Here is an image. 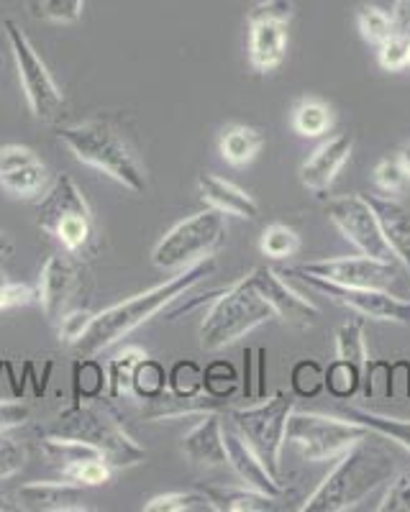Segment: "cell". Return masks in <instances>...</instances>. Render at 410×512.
I'll list each match as a JSON object with an SVG mask.
<instances>
[{"mask_svg": "<svg viewBox=\"0 0 410 512\" xmlns=\"http://www.w3.org/2000/svg\"><path fill=\"white\" fill-rule=\"evenodd\" d=\"M213 272H216V259H205V262L182 269L180 274L170 277L162 285L152 287V290L129 297V300H121V303L111 305L103 313H95L88 331L82 333L80 341L72 349H75V354L80 359H93L100 351L111 349L118 341H123L141 323H147L149 318H154L159 310H164L170 303L180 300L185 292L193 290L198 282H203L205 277H211Z\"/></svg>", "mask_w": 410, "mask_h": 512, "instance_id": "1", "label": "cell"}, {"mask_svg": "<svg viewBox=\"0 0 410 512\" xmlns=\"http://www.w3.org/2000/svg\"><path fill=\"white\" fill-rule=\"evenodd\" d=\"M393 474V459L380 446L367 443L362 438L349 451L336 459V466L326 474L318 489L313 492L303 512H346L357 507L364 497L380 484L390 482Z\"/></svg>", "mask_w": 410, "mask_h": 512, "instance_id": "2", "label": "cell"}, {"mask_svg": "<svg viewBox=\"0 0 410 512\" xmlns=\"http://www.w3.org/2000/svg\"><path fill=\"white\" fill-rule=\"evenodd\" d=\"M59 141L75 154V159L108 175L118 185L129 187L131 192L147 190V175H144L134 149L113 123L103 121V118H90V121L62 126Z\"/></svg>", "mask_w": 410, "mask_h": 512, "instance_id": "3", "label": "cell"}, {"mask_svg": "<svg viewBox=\"0 0 410 512\" xmlns=\"http://www.w3.org/2000/svg\"><path fill=\"white\" fill-rule=\"evenodd\" d=\"M47 436L88 443L111 461L113 469H129V466H136L147 459V451L129 436V431L118 423L116 415L100 402L75 400L49 425Z\"/></svg>", "mask_w": 410, "mask_h": 512, "instance_id": "4", "label": "cell"}, {"mask_svg": "<svg viewBox=\"0 0 410 512\" xmlns=\"http://www.w3.org/2000/svg\"><path fill=\"white\" fill-rule=\"evenodd\" d=\"M272 318H275V313H272L270 305L264 303V297L257 292L252 277L246 274L229 290L218 292V300L200 323V349H226Z\"/></svg>", "mask_w": 410, "mask_h": 512, "instance_id": "5", "label": "cell"}, {"mask_svg": "<svg viewBox=\"0 0 410 512\" xmlns=\"http://www.w3.org/2000/svg\"><path fill=\"white\" fill-rule=\"evenodd\" d=\"M36 226L72 256L88 254L95 244L93 210L70 175L57 177L44 200L36 205Z\"/></svg>", "mask_w": 410, "mask_h": 512, "instance_id": "6", "label": "cell"}, {"mask_svg": "<svg viewBox=\"0 0 410 512\" xmlns=\"http://www.w3.org/2000/svg\"><path fill=\"white\" fill-rule=\"evenodd\" d=\"M226 241V218L216 208L185 218L164 233L152 249V262L159 269H188L213 259Z\"/></svg>", "mask_w": 410, "mask_h": 512, "instance_id": "7", "label": "cell"}, {"mask_svg": "<svg viewBox=\"0 0 410 512\" xmlns=\"http://www.w3.org/2000/svg\"><path fill=\"white\" fill-rule=\"evenodd\" d=\"M295 410V400L285 392H275L267 400H259L252 408L231 410L229 423L239 436L254 448V454L270 469L275 479H280V454L285 446L287 418Z\"/></svg>", "mask_w": 410, "mask_h": 512, "instance_id": "8", "label": "cell"}, {"mask_svg": "<svg viewBox=\"0 0 410 512\" xmlns=\"http://www.w3.org/2000/svg\"><path fill=\"white\" fill-rule=\"evenodd\" d=\"M372 436L369 428L349 418H328L321 413H290L287 418L285 441L298 446L303 459L313 464L336 461L344 451L359 443L362 438Z\"/></svg>", "mask_w": 410, "mask_h": 512, "instance_id": "9", "label": "cell"}, {"mask_svg": "<svg viewBox=\"0 0 410 512\" xmlns=\"http://www.w3.org/2000/svg\"><path fill=\"white\" fill-rule=\"evenodd\" d=\"M3 29H6L13 59H16L18 80H21V90H24L31 113H34V118H39V121L54 123L62 116L65 95L57 88L52 72H49V67L44 64V59L39 57V52L34 49L29 36L24 34V29H21L16 21H11V18H6Z\"/></svg>", "mask_w": 410, "mask_h": 512, "instance_id": "10", "label": "cell"}, {"mask_svg": "<svg viewBox=\"0 0 410 512\" xmlns=\"http://www.w3.org/2000/svg\"><path fill=\"white\" fill-rule=\"evenodd\" d=\"M293 18L290 0H259L246 13L249 26V64L259 75H270L285 62L287 54V26Z\"/></svg>", "mask_w": 410, "mask_h": 512, "instance_id": "11", "label": "cell"}, {"mask_svg": "<svg viewBox=\"0 0 410 512\" xmlns=\"http://www.w3.org/2000/svg\"><path fill=\"white\" fill-rule=\"evenodd\" d=\"M280 274L282 277H295V280L305 282L308 287L323 292V295L331 297L334 303L354 310V313H359L362 318L387 320V323L410 326V300H403V297L393 295L390 290L336 285V282H328V280H323V277H316V274H305L295 267L285 269V272H280Z\"/></svg>", "mask_w": 410, "mask_h": 512, "instance_id": "12", "label": "cell"}, {"mask_svg": "<svg viewBox=\"0 0 410 512\" xmlns=\"http://www.w3.org/2000/svg\"><path fill=\"white\" fill-rule=\"evenodd\" d=\"M326 216L328 221L339 228L346 241H352L357 246L359 254L398 264L395 254L387 246L385 236H382L375 208L369 205L367 198H362V195H339V198H331L326 203Z\"/></svg>", "mask_w": 410, "mask_h": 512, "instance_id": "13", "label": "cell"}, {"mask_svg": "<svg viewBox=\"0 0 410 512\" xmlns=\"http://www.w3.org/2000/svg\"><path fill=\"white\" fill-rule=\"evenodd\" d=\"M300 272L316 274L328 282L346 287H375V290H390L398 282V267L395 262H382L375 256H331L318 262L300 264Z\"/></svg>", "mask_w": 410, "mask_h": 512, "instance_id": "14", "label": "cell"}, {"mask_svg": "<svg viewBox=\"0 0 410 512\" xmlns=\"http://www.w3.org/2000/svg\"><path fill=\"white\" fill-rule=\"evenodd\" d=\"M70 256L52 254L41 269L36 300L41 303V310H44L49 323H57L65 313L82 308V305H77V295L82 292V269Z\"/></svg>", "mask_w": 410, "mask_h": 512, "instance_id": "15", "label": "cell"}, {"mask_svg": "<svg viewBox=\"0 0 410 512\" xmlns=\"http://www.w3.org/2000/svg\"><path fill=\"white\" fill-rule=\"evenodd\" d=\"M249 277H252L259 295L264 297V303L272 308L275 318H280L287 326L308 328L321 318V310H318L308 297L295 292L293 287H287V282L282 280V274L275 272L272 267L252 269Z\"/></svg>", "mask_w": 410, "mask_h": 512, "instance_id": "16", "label": "cell"}, {"mask_svg": "<svg viewBox=\"0 0 410 512\" xmlns=\"http://www.w3.org/2000/svg\"><path fill=\"white\" fill-rule=\"evenodd\" d=\"M223 441H226L229 466L234 469V474L241 479L244 487L257 489V492H262L267 497H275V500H280L285 495L280 479L272 477L270 469L262 464V459L254 454V448L239 436V431L231 423L223 425Z\"/></svg>", "mask_w": 410, "mask_h": 512, "instance_id": "17", "label": "cell"}, {"mask_svg": "<svg viewBox=\"0 0 410 512\" xmlns=\"http://www.w3.org/2000/svg\"><path fill=\"white\" fill-rule=\"evenodd\" d=\"M16 507L26 512H88L85 489L75 482H31L16 492Z\"/></svg>", "mask_w": 410, "mask_h": 512, "instance_id": "18", "label": "cell"}, {"mask_svg": "<svg viewBox=\"0 0 410 512\" xmlns=\"http://www.w3.org/2000/svg\"><path fill=\"white\" fill-rule=\"evenodd\" d=\"M352 149L354 139L349 134L331 136L328 141H323L300 167V182H303L305 190L316 192V195L326 192L328 187L334 185L336 175L344 169V164L349 162Z\"/></svg>", "mask_w": 410, "mask_h": 512, "instance_id": "19", "label": "cell"}, {"mask_svg": "<svg viewBox=\"0 0 410 512\" xmlns=\"http://www.w3.org/2000/svg\"><path fill=\"white\" fill-rule=\"evenodd\" d=\"M182 456L203 469H218L229 464L226 441H223V423L218 413H203L198 423L190 428L180 443Z\"/></svg>", "mask_w": 410, "mask_h": 512, "instance_id": "20", "label": "cell"}, {"mask_svg": "<svg viewBox=\"0 0 410 512\" xmlns=\"http://www.w3.org/2000/svg\"><path fill=\"white\" fill-rule=\"evenodd\" d=\"M198 192L205 203L216 208L218 213H223V216L244 218V221H254L259 216V205L252 195H246L234 182L211 175V172H203L198 177Z\"/></svg>", "mask_w": 410, "mask_h": 512, "instance_id": "21", "label": "cell"}, {"mask_svg": "<svg viewBox=\"0 0 410 512\" xmlns=\"http://www.w3.org/2000/svg\"><path fill=\"white\" fill-rule=\"evenodd\" d=\"M367 200L375 208L387 246L395 254L398 264H403L410 272V208L393 198H380V195H372Z\"/></svg>", "mask_w": 410, "mask_h": 512, "instance_id": "22", "label": "cell"}, {"mask_svg": "<svg viewBox=\"0 0 410 512\" xmlns=\"http://www.w3.org/2000/svg\"><path fill=\"white\" fill-rule=\"evenodd\" d=\"M264 146V134L254 126H236L223 128L221 141H218V149H221L223 162H229L231 167H246L249 162H254Z\"/></svg>", "mask_w": 410, "mask_h": 512, "instance_id": "23", "label": "cell"}, {"mask_svg": "<svg viewBox=\"0 0 410 512\" xmlns=\"http://www.w3.org/2000/svg\"><path fill=\"white\" fill-rule=\"evenodd\" d=\"M203 495L218 512H270L277 502L249 487H205Z\"/></svg>", "mask_w": 410, "mask_h": 512, "instance_id": "24", "label": "cell"}, {"mask_svg": "<svg viewBox=\"0 0 410 512\" xmlns=\"http://www.w3.org/2000/svg\"><path fill=\"white\" fill-rule=\"evenodd\" d=\"M341 415L349 420H357L364 428L375 433V436H385L390 441H395L398 446H403L410 454V420L403 418H390V415L372 413V410L364 408H352V405H341Z\"/></svg>", "mask_w": 410, "mask_h": 512, "instance_id": "25", "label": "cell"}, {"mask_svg": "<svg viewBox=\"0 0 410 512\" xmlns=\"http://www.w3.org/2000/svg\"><path fill=\"white\" fill-rule=\"evenodd\" d=\"M47 182H49V172L41 159H34V162L29 164H21V167L16 169H8V172L0 175V187H3L8 195H13V198H24V200L41 195L44 187H47Z\"/></svg>", "mask_w": 410, "mask_h": 512, "instance_id": "26", "label": "cell"}, {"mask_svg": "<svg viewBox=\"0 0 410 512\" xmlns=\"http://www.w3.org/2000/svg\"><path fill=\"white\" fill-rule=\"evenodd\" d=\"M334 126V111L331 105L321 98H303L293 108V128L295 134L305 139H316L331 131Z\"/></svg>", "mask_w": 410, "mask_h": 512, "instance_id": "27", "label": "cell"}, {"mask_svg": "<svg viewBox=\"0 0 410 512\" xmlns=\"http://www.w3.org/2000/svg\"><path fill=\"white\" fill-rule=\"evenodd\" d=\"M147 356V351H141L139 346H129L123 349V354L113 356L108 361V395L113 400L131 395V379H134V369L141 359Z\"/></svg>", "mask_w": 410, "mask_h": 512, "instance_id": "28", "label": "cell"}, {"mask_svg": "<svg viewBox=\"0 0 410 512\" xmlns=\"http://www.w3.org/2000/svg\"><path fill=\"white\" fill-rule=\"evenodd\" d=\"M59 474L62 479L80 484V487H100V484L111 482L113 464L103 454H95L88 459L72 461L65 469H59Z\"/></svg>", "mask_w": 410, "mask_h": 512, "instance_id": "29", "label": "cell"}, {"mask_svg": "<svg viewBox=\"0 0 410 512\" xmlns=\"http://www.w3.org/2000/svg\"><path fill=\"white\" fill-rule=\"evenodd\" d=\"M336 354L354 367H367L369 351L364 344V320H349V323L336 328Z\"/></svg>", "mask_w": 410, "mask_h": 512, "instance_id": "30", "label": "cell"}, {"mask_svg": "<svg viewBox=\"0 0 410 512\" xmlns=\"http://www.w3.org/2000/svg\"><path fill=\"white\" fill-rule=\"evenodd\" d=\"M364 369L354 367L349 361L336 359L334 364H328L326 369V390L328 395L336 400H352L359 390H362Z\"/></svg>", "mask_w": 410, "mask_h": 512, "instance_id": "31", "label": "cell"}, {"mask_svg": "<svg viewBox=\"0 0 410 512\" xmlns=\"http://www.w3.org/2000/svg\"><path fill=\"white\" fill-rule=\"evenodd\" d=\"M357 29L359 34H362V39L367 41V44H372V47H380L382 41H387L393 34H398L393 16L387 11H382L380 6H359Z\"/></svg>", "mask_w": 410, "mask_h": 512, "instance_id": "32", "label": "cell"}, {"mask_svg": "<svg viewBox=\"0 0 410 512\" xmlns=\"http://www.w3.org/2000/svg\"><path fill=\"white\" fill-rule=\"evenodd\" d=\"M164 390H167V372H164V367L159 361L144 356L134 369L131 395H136L139 400H154V397L162 395Z\"/></svg>", "mask_w": 410, "mask_h": 512, "instance_id": "33", "label": "cell"}, {"mask_svg": "<svg viewBox=\"0 0 410 512\" xmlns=\"http://www.w3.org/2000/svg\"><path fill=\"white\" fill-rule=\"evenodd\" d=\"M259 249L270 259H290L300 251V236L295 228L285 226V223H272V226L264 228Z\"/></svg>", "mask_w": 410, "mask_h": 512, "instance_id": "34", "label": "cell"}, {"mask_svg": "<svg viewBox=\"0 0 410 512\" xmlns=\"http://www.w3.org/2000/svg\"><path fill=\"white\" fill-rule=\"evenodd\" d=\"M290 384H293L295 397H300V400H313L326 387V369L313 359L295 361L293 372H290Z\"/></svg>", "mask_w": 410, "mask_h": 512, "instance_id": "35", "label": "cell"}, {"mask_svg": "<svg viewBox=\"0 0 410 512\" xmlns=\"http://www.w3.org/2000/svg\"><path fill=\"white\" fill-rule=\"evenodd\" d=\"M213 510L211 500L203 492H170L159 495L144 505V512H203Z\"/></svg>", "mask_w": 410, "mask_h": 512, "instance_id": "36", "label": "cell"}, {"mask_svg": "<svg viewBox=\"0 0 410 512\" xmlns=\"http://www.w3.org/2000/svg\"><path fill=\"white\" fill-rule=\"evenodd\" d=\"M167 387L172 395L180 397H195L205 392V377L203 369L195 361H177L172 372L167 374Z\"/></svg>", "mask_w": 410, "mask_h": 512, "instance_id": "37", "label": "cell"}, {"mask_svg": "<svg viewBox=\"0 0 410 512\" xmlns=\"http://www.w3.org/2000/svg\"><path fill=\"white\" fill-rule=\"evenodd\" d=\"M372 177H375V185L382 192H387V195H400V192H405L410 187V177L398 157L380 159Z\"/></svg>", "mask_w": 410, "mask_h": 512, "instance_id": "38", "label": "cell"}, {"mask_svg": "<svg viewBox=\"0 0 410 512\" xmlns=\"http://www.w3.org/2000/svg\"><path fill=\"white\" fill-rule=\"evenodd\" d=\"M205 377V392L221 400H229L239 387V374L231 367L229 361H213L211 367L203 372Z\"/></svg>", "mask_w": 410, "mask_h": 512, "instance_id": "39", "label": "cell"}, {"mask_svg": "<svg viewBox=\"0 0 410 512\" xmlns=\"http://www.w3.org/2000/svg\"><path fill=\"white\" fill-rule=\"evenodd\" d=\"M82 8H85V0H39L36 3V13L57 26L77 24L82 18Z\"/></svg>", "mask_w": 410, "mask_h": 512, "instance_id": "40", "label": "cell"}, {"mask_svg": "<svg viewBox=\"0 0 410 512\" xmlns=\"http://www.w3.org/2000/svg\"><path fill=\"white\" fill-rule=\"evenodd\" d=\"M408 34H393L387 41H382L377 47V62H380L382 70L387 72H400L408 67Z\"/></svg>", "mask_w": 410, "mask_h": 512, "instance_id": "41", "label": "cell"}, {"mask_svg": "<svg viewBox=\"0 0 410 512\" xmlns=\"http://www.w3.org/2000/svg\"><path fill=\"white\" fill-rule=\"evenodd\" d=\"M26 464V446L11 436V431L0 433V482L16 477Z\"/></svg>", "mask_w": 410, "mask_h": 512, "instance_id": "42", "label": "cell"}, {"mask_svg": "<svg viewBox=\"0 0 410 512\" xmlns=\"http://www.w3.org/2000/svg\"><path fill=\"white\" fill-rule=\"evenodd\" d=\"M377 512H410V469L400 472L393 482L387 484Z\"/></svg>", "mask_w": 410, "mask_h": 512, "instance_id": "43", "label": "cell"}, {"mask_svg": "<svg viewBox=\"0 0 410 512\" xmlns=\"http://www.w3.org/2000/svg\"><path fill=\"white\" fill-rule=\"evenodd\" d=\"M90 320H93V313L85 308H75V310H70V313L62 315V318L54 323V326H57V333H59V341L67 346H75L77 341H80L82 333L88 331Z\"/></svg>", "mask_w": 410, "mask_h": 512, "instance_id": "44", "label": "cell"}, {"mask_svg": "<svg viewBox=\"0 0 410 512\" xmlns=\"http://www.w3.org/2000/svg\"><path fill=\"white\" fill-rule=\"evenodd\" d=\"M31 300H36L34 287L24 285V282L8 280L6 272L0 269V313H3V310L24 308Z\"/></svg>", "mask_w": 410, "mask_h": 512, "instance_id": "45", "label": "cell"}, {"mask_svg": "<svg viewBox=\"0 0 410 512\" xmlns=\"http://www.w3.org/2000/svg\"><path fill=\"white\" fill-rule=\"evenodd\" d=\"M31 418V408L26 402H8L0 400V433L16 431Z\"/></svg>", "mask_w": 410, "mask_h": 512, "instance_id": "46", "label": "cell"}, {"mask_svg": "<svg viewBox=\"0 0 410 512\" xmlns=\"http://www.w3.org/2000/svg\"><path fill=\"white\" fill-rule=\"evenodd\" d=\"M390 16H393L395 29L400 34H410V0H395Z\"/></svg>", "mask_w": 410, "mask_h": 512, "instance_id": "47", "label": "cell"}, {"mask_svg": "<svg viewBox=\"0 0 410 512\" xmlns=\"http://www.w3.org/2000/svg\"><path fill=\"white\" fill-rule=\"evenodd\" d=\"M13 256V241L8 239V233L0 231V264L8 262Z\"/></svg>", "mask_w": 410, "mask_h": 512, "instance_id": "48", "label": "cell"}, {"mask_svg": "<svg viewBox=\"0 0 410 512\" xmlns=\"http://www.w3.org/2000/svg\"><path fill=\"white\" fill-rule=\"evenodd\" d=\"M398 159H400V162H403L405 172H408V177H410V144H405V146H403V149H400Z\"/></svg>", "mask_w": 410, "mask_h": 512, "instance_id": "49", "label": "cell"}, {"mask_svg": "<svg viewBox=\"0 0 410 512\" xmlns=\"http://www.w3.org/2000/svg\"><path fill=\"white\" fill-rule=\"evenodd\" d=\"M11 510H18L16 502H13L8 495H0V512H11Z\"/></svg>", "mask_w": 410, "mask_h": 512, "instance_id": "50", "label": "cell"}, {"mask_svg": "<svg viewBox=\"0 0 410 512\" xmlns=\"http://www.w3.org/2000/svg\"><path fill=\"white\" fill-rule=\"evenodd\" d=\"M408 67H410V44H408Z\"/></svg>", "mask_w": 410, "mask_h": 512, "instance_id": "51", "label": "cell"}]
</instances>
